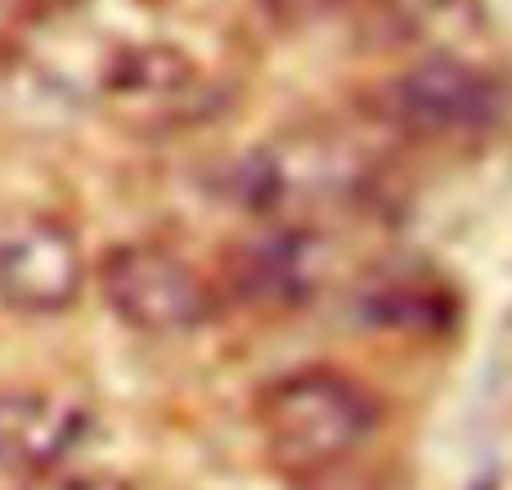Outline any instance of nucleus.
Wrapping results in <instances>:
<instances>
[{"label":"nucleus","instance_id":"f257e3e1","mask_svg":"<svg viewBox=\"0 0 512 490\" xmlns=\"http://www.w3.org/2000/svg\"><path fill=\"white\" fill-rule=\"evenodd\" d=\"M234 207L261 225L319 230L378 203L382 162L364 140L333 126H292L248 149L221 176Z\"/></svg>","mask_w":512,"mask_h":490},{"label":"nucleus","instance_id":"f03ea898","mask_svg":"<svg viewBox=\"0 0 512 490\" xmlns=\"http://www.w3.org/2000/svg\"><path fill=\"white\" fill-rule=\"evenodd\" d=\"M252 423L274 473L310 490L342 477L369 450L382 410L360 378L310 365L265 383L252 401Z\"/></svg>","mask_w":512,"mask_h":490},{"label":"nucleus","instance_id":"7ed1b4c3","mask_svg":"<svg viewBox=\"0 0 512 490\" xmlns=\"http://www.w3.org/2000/svg\"><path fill=\"white\" fill-rule=\"evenodd\" d=\"M369 117L409 144H477L508 117V86L459 54H423L373 86Z\"/></svg>","mask_w":512,"mask_h":490},{"label":"nucleus","instance_id":"20e7f679","mask_svg":"<svg viewBox=\"0 0 512 490\" xmlns=\"http://www.w3.org/2000/svg\"><path fill=\"white\" fill-rule=\"evenodd\" d=\"M95 284L108 315L144 338H185L216 315V288L180 248L158 239L117 243L99 257Z\"/></svg>","mask_w":512,"mask_h":490},{"label":"nucleus","instance_id":"39448f33","mask_svg":"<svg viewBox=\"0 0 512 490\" xmlns=\"http://www.w3.org/2000/svg\"><path fill=\"white\" fill-rule=\"evenodd\" d=\"M99 99L131 131L171 135L212 122L225 90L171 45H126L99 68Z\"/></svg>","mask_w":512,"mask_h":490},{"label":"nucleus","instance_id":"423d86ee","mask_svg":"<svg viewBox=\"0 0 512 490\" xmlns=\"http://www.w3.org/2000/svg\"><path fill=\"white\" fill-rule=\"evenodd\" d=\"M90 261L72 225L23 212L0 225V306L23 320H50L81 302Z\"/></svg>","mask_w":512,"mask_h":490},{"label":"nucleus","instance_id":"0eeeda50","mask_svg":"<svg viewBox=\"0 0 512 490\" xmlns=\"http://www.w3.org/2000/svg\"><path fill=\"white\" fill-rule=\"evenodd\" d=\"M328 279V248L319 230L261 225L225 252L221 284L239 306L261 315L301 311Z\"/></svg>","mask_w":512,"mask_h":490},{"label":"nucleus","instance_id":"6e6552de","mask_svg":"<svg viewBox=\"0 0 512 490\" xmlns=\"http://www.w3.org/2000/svg\"><path fill=\"white\" fill-rule=\"evenodd\" d=\"M95 437V414L50 387H0V477L36 482L72 468Z\"/></svg>","mask_w":512,"mask_h":490},{"label":"nucleus","instance_id":"1a4fd4ad","mask_svg":"<svg viewBox=\"0 0 512 490\" xmlns=\"http://www.w3.org/2000/svg\"><path fill=\"white\" fill-rule=\"evenodd\" d=\"M18 490H140L113 473H77V468H63V473L36 477V482H18Z\"/></svg>","mask_w":512,"mask_h":490}]
</instances>
